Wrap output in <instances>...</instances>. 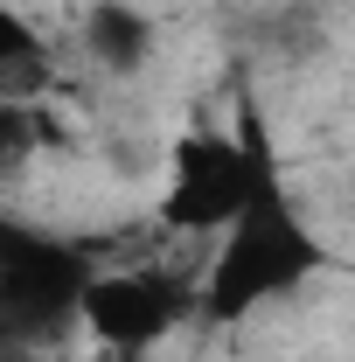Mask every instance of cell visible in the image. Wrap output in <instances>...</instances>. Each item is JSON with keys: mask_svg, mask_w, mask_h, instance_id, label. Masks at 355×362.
<instances>
[{"mask_svg": "<svg viewBox=\"0 0 355 362\" xmlns=\"http://www.w3.org/2000/svg\"><path fill=\"white\" fill-rule=\"evenodd\" d=\"M320 272H327V244L313 237V223L293 209V195L272 175L258 188V202L223 230L216 258L202 272V320L237 327V320H251L272 300H293Z\"/></svg>", "mask_w": 355, "mask_h": 362, "instance_id": "1", "label": "cell"}, {"mask_svg": "<svg viewBox=\"0 0 355 362\" xmlns=\"http://www.w3.org/2000/svg\"><path fill=\"white\" fill-rule=\"evenodd\" d=\"M279 175L272 168V146L258 133V119H244V133L230 126H188L168 146V181H161V223L188 230V237H209V230H230L258 188Z\"/></svg>", "mask_w": 355, "mask_h": 362, "instance_id": "2", "label": "cell"}, {"mask_svg": "<svg viewBox=\"0 0 355 362\" xmlns=\"http://www.w3.org/2000/svg\"><path fill=\"white\" fill-rule=\"evenodd\" d=\"M91 279H98V265L84 244L7 223L0 230V334H7V349H28L35 334L84 320Z\"/></svg>", "mask_w": 355, "mask_h": 362, "instance_id": "3", "label": "cell"}, {"mask_svg": "<svg viewBox=\"0 0 355 362\" xmlns=\"http://www.w3.org/2000/svg\"><path fill=\"white\" fill-rule=\"evenodd\" d=\"M188 314H202V286H181L153 265L133 272H98L84 293V334L119 349V356H139L153 341H168Z\"/></svg>", "mask_w": 355, "mask_h": 362, "instance_id": "4", "label": "cell"}, {"mask_svg": "<svg viewBox=\"0 0 355 362\" xmlns=\"http://www.w3.org/2000/svg\"><path fill=\"white\" fill-rule=\"evenodd\" d=\"M84 56L98 63V70H112V77H133L139 63L153 56V14L146 7H133V0H98L84 14Z\"/></svg>", "mask_w": 355, "mask_h": 362, "instance_id": "5", "label": "cell"}, {"mask_svg": "<svg viewBox=\"0 0 355 362\" xmlns=\"http://www.w3.org/2000/svg\"><path fill=\"white\" fill-rule=\"evenodd\" d=\"M42 90H49V35L21 7H0V105H35Z\"/></svg>", "mask_w": 355, "mask_h": 362, "instance_id": "6", "label": "cell"}]
</instances>
